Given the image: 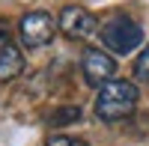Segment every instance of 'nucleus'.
<instances>
[{"label":"nucleus","instance_id":"nucleus-3","mask_svg":"<svg viewBox=\"0 0 149 146\" xmlns=\"http://www.w3.org/2000/svg\"><path fill=\"white\" fill-rule=\"evenodd\" d=\"M81 72H84V81L90 87L102 90L116 75V60H113V54L102 51V48H86L84 57H81Z\"/></svg>","mask_w":149,"mask_h":146},{"label":"nucleus","instance_id":"nucleus-1","mask_svg":"<svg viewBox=\"0 0 149 146\" xmlns=\"http://www.w3.org/2000/svg\"><path fill=\"white\" fill-rule=\"evenodd\" d=\"M140 92L131 81H119L113 78L110 83H104L95 95V116L104 119V122H116V119H125L134 113L137 107Z\"/></svg>","mask_w":149,"mask_h":146},{"label":"nucleus","instance_id":"nucleus-4","mask_svg":"<svg viewBox=\"0 0 149 146\" xmlns=\"http://www.w3.org/2000/svg\"><path fill=\"white\" fill-rule=\"evenodd\" d=\"M57 18H51L48 12H27L21 18V42L27 48H42L54 39L57 33Z\"/></svg>","mask_w":149,"mask_h":146},{"label":"nucleus","instance_id":"nucleus-8","mask_svg":"<svg viewBox=\"0 0 149 146\" xmlns=\"http://www.w3.org/2000/svg\"><path fill=\"white\" fill-rule=\"evenodd\" d=\"M134 78L137 81H149V45H146V51L137 57V63H134Z\"/></svg>","mask_w":149,"mask_h":146},{"label":"nucleus","instance_id":"nucleus-6","mask_svg":"<svg viewBox=\"0 0 149 146\" xmlns=\"http://www.w3.org/2000/svg\"><path fill=\"white\" fill-rule=\"evenodd\" d=\"M21 72H24V57H21V51H18L15 45L3 48V51H0V83L18 78Z\"/></svg>","mask_w":149,"mask_h":146},{"label":"nucleus","instance_id":"nucleus-7","mask_svg":"<svg viewBox=\"0 0 149 146\" xmlns=\"http://www.w3.org/2000/svg\"><path fill=\"white\" fill-rule=\"evenodd\" d=\"M78 119H81V107L78 104H69V107H60V111H54L51 116H48V122H51V125H69V122H78Z\"/></svg>","mask_w":149,"mask_h":146},{"label":"nucleus","instance_id":"nucleus-10","mask_svg":"<svg viewBox=\"0 0 149 146\" xmlns=\"http://www.w3.org/2000/svg\"><path fill=\"white\" fill-rule=\"evenodd\" d=\"M3 48H9V24L0 18V51H3Z\"/></svg>","mask_w":149,"mask_h":146},{"label":"nucleus","instance_id":"nucleus-2","mask_svg":"<svg viewBox=\"0 0 149 146\" xmlns=\"http://www.w3.org/2000/svg\"><path fill=\"white\" fill-rule=\"evenodd\" d=\"M98 36H102V45L107 48V54H119V57H125L131 51H137L140 42H143V27L137 21H131V18H107L102 24V30H98Z\"/></svg>","mask_w":149,"mask_h":146},{"label":"nucleus","instance_id":"nucleus-5","mask_svg":"<svg viewBox=\"0 0 149 146\" xmlns=\"http://www.w3.org/2000/svg\"><path fill=\"white\" fill-rule=\"evenodd\" d=\"M57 27L63 36H69V39H90V36L95 33V15L90 9L84 6H66L63 12H60L57 18Z\"/></svg>","mask_w":149,"mask_h":146},{"label":"nucleus","instance_id":"nucleus-9","mask_svg":"<svg viewBox=\"0 0 149 146\" xmlns=\"http://www.w3.org/2000/svg\"><path fill=\"white\" fill-rule=\"evenodd\" d=\"M45 146H86L81 137H69V134H51Z\"/></svg>","mask_w":149,"mask_h":146}]
</instances>
